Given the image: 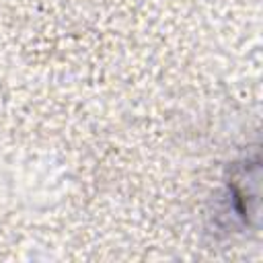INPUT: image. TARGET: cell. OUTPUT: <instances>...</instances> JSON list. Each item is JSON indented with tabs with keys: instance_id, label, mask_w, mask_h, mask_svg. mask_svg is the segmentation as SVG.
Wrapping results in <instances>:
<instances>
[{
	"instance_id": "obj_1",
	"label": "cell",
	"mask_w": 263,
	"mask_h": 263,
	"mask_svg": "<svg viewBox=\"0 0 263 263\" xmlns=\"http://www.w3.org/2000/svg\"><path fill=\"white\" fill-rule=\"evenodd\" d=\"M259 203V158H245L230 173L228 181V208L242 226H251L257 218Z\"/></svg>"
}]
</instances>
